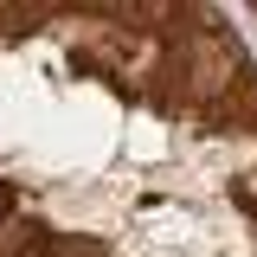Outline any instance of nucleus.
Segmentation results:
<instances>
[{
	"label": "nucleus",
	"instance_id": "obj_1",
	"mask_svg": "<svg viewBox=\"0 0 257 257\" xmlns=\"http://www.w3.org/2000/svg\"><path fill=\"white\" fill-rule=\"evenodd\" d=\"M13 219H20V187H13V180H0V231H7Z\"/></svg>",
	"mask_w": 257,
	"mask_h": 257
}]
</instances>
